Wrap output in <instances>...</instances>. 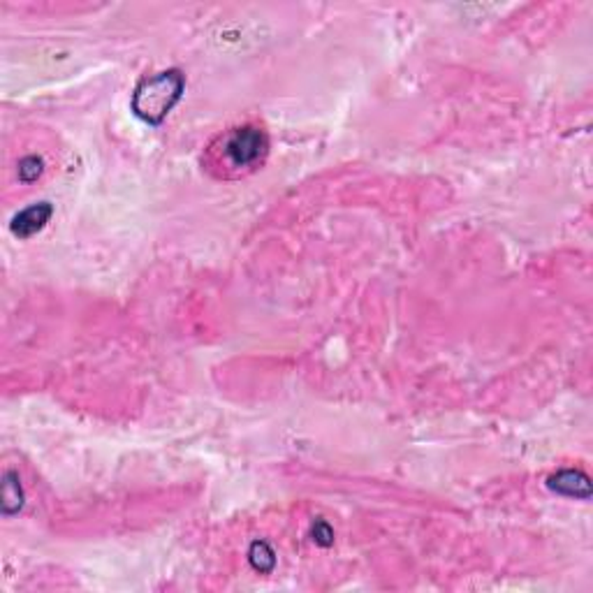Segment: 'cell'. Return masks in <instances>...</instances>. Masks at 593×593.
<instances>
[{
	"instance_id": "obj_1",
	"label": "cell",
	"mask_w": 593,
	"mask_h": 593,
	"mask_svg": "<svg viewBox=\"0 0 593 593\" xmlns=\"http://www.w3.org/2000/svg\"><path fill=\"white\" fill-rule=\"evenodd\" d=\"M269 146V134L262 125H235L209 142L202 153V169L219 181L246 179L267 163Z\"/></svg>"
},
{
	"instance_id": "obj_2",
	"label": "cell",
	"mask_w": 593,
	"mask_h": 593,
	"mask_svg": "<svg viewBox=\"0 0 593 593\" xmlns=\"http://www.w3.org/2000/svg\"><path fill=\"white\" fill-rule=\"evenodd\" d=\"M185 90V79L181 70H168L158 73L156 77H146L133 93L134 116H140L144 124L160 125L172 112L174 105L181 100Z\"/></svg>"
},
{
	"instance_id": "obj_3",
	"label": "cell",
	"mask_w": 593,
	"mask_h": 593,
	"mask_svg": "<svg viewBox=\"0 0 593 593\" xmlns=\"http://www.w3.org/2000/svg\"><path fill=\"white\" fill-rule=\"evenodd\" d=\"M51 213H54V207H51L49 202H39V204L23 209V211H19L17 216H14V220H12V232H14V236H19V239H29V236H33L35 232H39L49 223Z\"/></svg>"
},
{
	"instance_id": "obj_4",
	"label": "cell",
	"mask_w": 593,
	"mask_h": 593,
	"mask_svg": "<svg viewBox=\"0 0 593 593\" xmlns=\"http://www.w3.org/2000/svg\"><path fill=\"white\" fill-rule=\"evenodd\" d=\"M577 485L589 487V477L580 470H561L554 477H549V487L556 489L559 494L565 496H577V498H589L582 489H577Z\"/></svg>"
},
{
	"instance_id": "obj_5",
	"label": "cell",
	"mask_w": 593,
	"mask_h": 593,
	"mask_svg": "<svg viewBox=\"0 0 593 593\" xmlns=\"http://www.w3.org/2000/svg\"><path fill=\"white\" fill-rule=\"evenodd\" d=\"M39 169H42V160L38 156L23 158L21 163H19V176H21L23 184H30V181L38 179Z\"/></svg>"
}]
</instances>
